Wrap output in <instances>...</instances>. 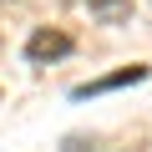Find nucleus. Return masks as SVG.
I'll return each instance as SVG.
<instances>
[{"label":"nucleus","instance_id":"nucleus-1","mask_svg":"<svg viewBox=\"0 0 152 152\" xmlns=\"http://www.w3.org/2000/svg\"><path fill=\"white\" fill-rule=\"evenodd\" d=\"M71 36L66 31H51V26H41V31H31V41H26V61L31 66H51V61H61V56H71Z\"/></svg>","mask_w":152,"mask_h":152},{"label":"nucleus","instance_id":"nucleus-5","mask_svg":"<svg viewBox=\"0 0 152 152\" xmlns=\"http://www.w3.org/2000/svg\"><path fill=\"white\" fill-rule=\"evenodd\" d=\"M0 5H5V0H0Z\"/></svg>","mask_w":152,"mask_h":152},{"label":"nucleus","instance_id":"nucleus-4","mask_svg":"<svg viewBox=\"0 0 152 152\" xmlns=\"http://www.w3.org/2000/svg\"><path fill=\"white\" fill-rule=\"evenodd\" d=\"M61 152H102V142H96V137H81V132H71V137L61 142Z\"/></svg>","mask_w":152,"mask_h":152},{"label":"nucleus","instance_id":"nucleus-3","mask_svg":"<svg viewBox=\"0 0 152 152\" xmlns=\"http://www.w3.org/2000/svg\"><path fill=\"white\" fill-rule=\"evenodd\" d=\"M86 10L102 26H122V20H132V0H86Z\"/></svg>","mask_w":152,"mask_h":152},{"label":"nucleus","instance_id":"nucleus-2","mask_svg":"<svg viewBox=\"0 0 152 152\" xmlns=\"http://www.w3.org/2000/svg\"><path fill=\"white\" fill-rule=\"evenodd\" d=\"M147 76V66H122V71H112V76H96V81H81L71 96L81 102V96H102V91H117V86H132V81H142Z\"/></svg>","mask_w":152,"mask_h":152}]
</instances>
